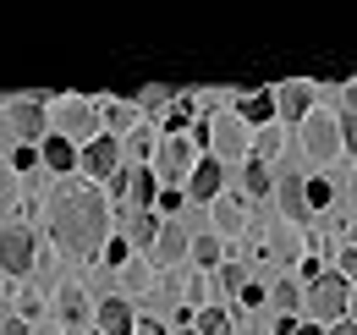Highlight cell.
<instances>
[{
	"label": "cell",
	"instance_id": "cell-1",
	"mask_svg": "<svg viewBox=\"0 0 357 335\" xmlns=\"http://www.w3.org/2000/svg\"><path fill=\"white\" fill-rule=\"evenodd\" d=\"M50 231H55V242L72 253V258H93V253L105 248L110 209H105V198L93 187H66L50 204Z\"/></svg>",
	"mask_w": 357,
	"mask_h": 335
},
{
	"label": "cell",
	"instance_id": "cell-2",
	"mask_svg": "<svg viewBox=\"0 0 357 335\" xmlns=\"http://www.w3.org/2000/svg\"><path fill=\"white\" fill-rule=\"evenodd\" d=\"M308 313L313 319H352V281H341V275H313L308 286Z\"/></svg>",
	"mask_w": 357,
	"mask_h": 335
},
{
	"label": "cell",
	"instance_id": "cell-3",
	"mask_svg": "<svg viewBox=\"0 0 357 335\" xmlns=\"http://www.w3.org/2000/svg\"><path fill=\"white\" fill-rule=\"evenodd\" d=\"M204 143L215 149L209 160H242V154H253L248 126L236 121V116H215V121H204Z\"/></svg>",
	"mask_w": 357,
	"mask_h": 335
},
{
	"label": "cell",
	"instance_id": "cell-4",
	"mask_svg": "<svg viewBox=\"0 0 357 335\" xmlns=\"http://www.w3.org/2000/svg\"><path fill=\"white\" fill-rule=\"evenodd\" d=\"M33 231H28V225H6V231H0V269H6V275H28V269H33Z\"/></svg>",
	"mask_w": 357,
	"mask_h": 335
},
{
	"label": "cell",
	"instance_id": "cell-5",
	"mask_svg": "<svg viewBox=\"0 0 357 335\" xmlns=\"http://www.w3.org/2000/svg\"><path fill=\"white\" fill-rule=\"evenodd\" d=\"M303 143H308V154L313 160H335L341 154V132H335V116H319V110H308L303 116Z\"/></svg>",
	"mask_w": 357,
	"mask_h": 335
},
{
	"label": "cell",
	"instance_id": "cell-6",
	"mask_svg": "<svg viewBox=\"0 0 357 335\" xmlns=\"http://www.w3.org/2000/svg\"><path fill=\"white\" fill-rule=\"evenodd\" d=\"M55 121H61V132H55V137H66V143H72V137H99V132H93V126H99V110H93L89 99H61V110H55Z\"/></svg>",
	"mask_w": 357,
	"mask_h": 335
},
{
	"label": "cell",
	"instance_id": "cell-7",
	"mask_svg": "<svg viewBox=\"0 0 357 335\" xmlns=\"http://www.w3.org/2000/svg\"><path fill=\"white\" fill-rule=\"evenodd\" d=\"M45 126H50V110L39 99H17V105H11V132L22 137V149L45 143Z\"/></svg>",
	"mask_w": 357,
	"mask_h": 335
},
{
	"label": "cell",
	"instance_id": "cell-8",
	"mask_svg": "<svg viewBox=\"0 0 357 335\" xmlns=\"http://www.w3.org/2000/svg\"><path fill=\"white\" fill-rule=\"evenodd\" d=\"M77 165H83V176H116V165H121V143H116L110 132H99L93 143H83Z\"/></svg>",
	"mask_w": 357,
	"mask_h": 335
},
{
	"label": "cell",
	"instance_id": "cell-9",
	"mask_svg": "<svg viewBox=\"0 0 357 335\" xmlns=\"http://www.w3.org/2000/svg\"><path fill=\"white\" fill-rule=\"evenodd\" d=\"M187 176H192V181H187V193H192L198 204H215V198H220V187H225V165H220V160H209V154H204V160H192Z\"/></svg>",
	"mask_w": 357,
	"mask_h": 335
},
{
	"label": "cell",
	"instance_id": "cell-10",
	"mask_svg": "<svg viewBox=\"0 0 357 335\" xmlns=\"http://www.w3.org/2000/svg\"><path fill=\"white\" fill-rule=\"evenodd\" d=\"M275 94V116H286V121H303L313 110V88L308 83H280V88H269Z\"/></svg>",
	"mask_w": 357,
	"mask_h": 335
},
{
	"label": "cell",
	"instance_id": "cell-11",
	"mask_svg": "<svg viewBox=\"0 0 357 335\" xmlns=\"http://www.w3.org/2000/svg\"><path fill=\"white\" fill-rule=\"evenodd\" d=\"M93 313H99V335H132V325H137L127 297H105Z\"/></svg>",
	"mask_w": 357,
	"mask_h": 335
},
{
	"label": "cell",
	"instance_id": "cell-12",
	"mask_svg": "<svg viewBox=\"0 0 357 335\" xmlns=\"http://www.w3.org/2000/svg\"><path fill=\"white\" fill-rule=\"evenodd\" d=\"M149 248H154L160 264H181V258H187V231H181L176 220H165V225L154 231V242H149Z\"/></svg>",
	"mask_w": 357,
	"mask_h": 335
},
{
	"label": "cell",
	"instance_id": "cell-13",
	"mask_svg": "<svg viewBox=\"0 0 357 335\" xmlns=\"http://www.w3.org/2000/svg\"><path fill=\"white\" fill-rule=\"evenodd\" d=\"M192 170V143L187 137H165V149H160V176L165 181H181Z\"/></svg>",
	"mask_w": 357,
	"mask_h": 335
},
{
	"label": "cell",
	"instance_id": "cell-14",
	"mask_svg": "<svg viewBox=\"0 0 357 335\" xmlns=\"http://www.w3.org/2000/svg\"><path fill=\"white\" fill-rule=\"evenodd\" d=\"M39 160H45L50 170H77V143H66V137H55V132H45V143H39Z\"/></svg>",
	"mask_w": 357,
	"mask_h": 335
},
{
	"label": "cell",
	"instance_id": "cell-15",
	"mask_svg": "<svg viewBox=\"0 0 357 335\" xmlns=\"http://www.w3.org/2000/svg\"><path fill=\"white\" fill-rule=\"evenodd\" d=\"M236 121H242V126H269V121H275V94H269V88H259V94H242Z\"/></svg>",
	"mask_w": 357,
	"mask_h": 335
},
{
	"label": "cell",
	"instance_id": "cell-16",
	"mask_svg": "<svg viewBox=\"0 0 357 335\" xmlns=\"http://www.w3.org/2000/svg\"><path fill=\"white\" fill-rule=\"evenodd\" d=\"M275 193H280V214H286V220H303V214H308V204H303V176H280Z\"/></svg>",
	"mask_w": 357,
	"mask_h": 335
},
{
	"label": "cell",
	"instance_id": "cell-17",
	"mask_svg": "<svg viewBox=\"0 0 357 335\" xmlns=\"http://www.w3.org/2000/svg\"><path fill=\"white\" fill-rule=\"evenodd\" d=\"M55 302H61V319H66V325H83V319L93 313V302H89V292H83V286H61V297H55Z\"/></svg>",
	"mask_w": 357,
	"mask_h": 335
},
{
	"label": "cell",
	"instance_id": "cell-18",
	"mask_svg": "<svg viewBox=\"0 0 357 335\" xmlns=\"http://www.w3.org/2000/svg\"><path fill=\"white\" fill-rule=\"evenodd\" d=\"M127 198H132L137 209L160 198V181H154V170H127Z\"/></svg>",
	"mask_w": 357,
	"mask_h": 335
},
{
	"label": "cell",
	"instance_id": "cell-19",
	"mask_svg": "<svg viewBox=\"0 0 357 335\" xmlns=\"http://www.w3.org/2000/svg\"><path fill=\"white\" fill-rule=\"evenodd\" d=\"M187 253L204 264V269H215V264H225V248H220V237H187Z\"/></svg>",
	"mask_w": 357,
	"mask_h": 335
},
{
	"label": "cell",
	"instance_id": "cell-20",
	"mask_svg": "<svg viewBox=\"0 0 357 335\" xmlns=\"http://www.w3.org/2000/svg\"><path fill=\"white\" fill-rule=\"evenodd\" d=\"M192 335H231V313H225V308H204V313H192Z\"/></svg>",
	"mask_w": 357,
	"mask_h": 335
},
{
	"label": "cell",
	"instance_id": "cell-21",
	"mask_svg": "<svg viewBox=\"0 0 357 335\" xmlns=\"http://www.w3.org/2000/svg\"><path fill=\"white\" fill-rule=\"evenodd\" d=\"M93 110H105V121L116 126V132H132V126H137V110H132V99H110V105H93Z\"/></svg>",
	"mask_w": 357,
	"mask_h": 335
},
{
	"label": "cell",
	"instance_id": "cell-22",
	"mask_svg": "<svg viewBox=\"0 0 357 335\" xmlns=\"http://www.w3.org/2000/svg\"><path fill=\"white\" fill-rule=\"evenodd\" d=\"M215 225H220L225 237H231V231H242V225H248L242 204H236V198H215Z\"/></svg>",
	"mask_w": 357,
	"mask_h": 335
},
{
	"label": "cell",
	"instance_id": "cell-23",
	"mask_svg": "<svg viewBox=\"0 0 357 335\" xmlns=\"http://www.w3.org/2000/svg\"><path fill=\"white\" fill-rule=\"evenodd\" d=\"M242 187H248L253 198H264L269 187H275V181H269V170H264V160H248V170H242Z\"/></svg>",
	"mask_w": 357,
	"mask_h": 335
},
{
	"label": "cell",
	"instance_id": "cell-24",
	"mask_svg": "<svg viewBox=\"0 0 357 335\" xmlns=\"http://www.w3.org/2000/svg\"><path fill=\"white\" fill-rule=\"evenodd\" d=\"M269 302H275V308H280V313L291 319V313H297V302H303V292H297V281H280V286L269 292Z\"/></svg>",
	"mask_w": 357,
	"mask_h": 335
},
{
	"label": "cell",
	"instance_id": "cell-25",
	"mask_svg": "<svg viewBox=\"0 0 357 335\" xmlns=\"http://www.w3.org/2000/svg\"><path fill=\"white\" fill-rule=\"evenodd\" d=\"M154 231H160L154 214H132V220H127V237H132V242H154Z\"/></svg>",
	"mask_w": 357,
	"mask_h": 335
},
{
	"label": "cell",
	"instance_id": "cell-26",
	"mask_svg": "<svg viewBox=\"0 0 357 335\" xmlns=\"http://www.w3.org/2000/svg\"><path fill=\"white\" fill-rule=\"evenodd\" d=\"M330 198H335V193H330V181H303V204H308V209H324Z\"/></svg>",
	"mask_w": 357,
	"mask_h": 335
},
{
	"label": "cell",
	"instance_id": "cell-27",
	"mask_svg": "<svg viewBox=\"0 0 357 335\" xmlns=\"http://www.w3.org/2000/svg\"><path fill=\"white\" fill-rule=\"evenodd\" d=\"M121 269H127V292H149V281H154V275H149L143 264H132V258H127Z\"/></svg>",
	"mask_w": 357,
	"mask_h": 335
},
{
	"label": "cell",
	"instance_id": "cell-28",
	"mask_svg": "<svg viewBox=\"0 0 357 335\" xmlns=\"http://www.w3.org/2000/svg\"><path fill=\"white\" fill-rule=\"evenodd\" d=\"M280 143H286V137H280L275 126H259V160H269V154H280Z\"/></svg>",
	"mask_w": 357,
	"mask_h": 335
},
{
	"label": "cell",
	"instance_id": "cell-29",
	"mask_svg": "<svg viewBox=\"0 0 357 335\" xmlns=\"http://www.w3.org/2000/svg\"><path fill=\"white\" fill-rule=\"evenodd\" d=\"M220 286H225V292H242V286H248L242 264H220Z\"/></svg>",
	"mask_w": 357,
	"mask_h": 335
},
{
	"label": "cell",
	"instance_id": "cell-30",
	"mask_svg": "<svg viewBox=\"0 0 357 335\" xmlns=\"http://www.w3.org/2000/svg\"><path fill=\"white\" fill-rule=\"evenodd\" d=\"M127 143H132L137 160H149V154H154V137H149V132H137V126H132V137H127Z\"/></svg>",
	"mask_w": 357,
	"mask_h": 335
},
{
	"label": "cell",
	"instance_id": "cell-31",
	"mask_svg": "<svg viewBox=\"0 0 357 335\" xmlns=\"http://www.w3.org/2000/svg\"><path fill=\"white\" fill-rule=\"evenodd\" d=\"M352 269H357V248H352V237H347V248H341V281H352Z\"/></svg>",
	"mask_w": 357,
	"mask_h": 335
},
{
	"label": "cell",
	"instance_id": "cell-32",
	"mask_svg": "<svg viewBox=\"0 0 357 335\" xmlns=\"http://www.w3.org/2000/svg\"><path fill=\"white\" fill-rule=\"evenodd\" d=\"M11 165H17V170H33V165H39V149H17Z\"/></svg>",
	"mask_w": 357,
	"mask_h": 335
},
{
	"label": "cell",
	"instance_id": "cell-33",
	"mask_svg": "<svg viewBox=\"0 0 357 335\" xmlns=\"http://www.w3.org/2000/svg\"><path fill=\"white\" fill-rule=\"evenodd\" d=\"M154 204H160V209H165V214H176V209H181V193H176V187H165V193H160Z\"/></svg>",
	"mask_w": 357,
	"mask_h": 335
},
{
	"label": "cell",
	"instance_id": "cell-34",
	"mask_svg": "<svg viewBox=\"0 0 357 335\" xmlns=\"http://www.w3.org/2000/svg\"><path fill=\"white\" fill-rule=\"evenodd\" d=\"M0 335H33V330H28V319H6V325H0Z\"/></svg>",
	"mask_w": 357,
	"mask_h": 335
},
{
	"label": "cell",
	"instance_id": "cell-35",
	"mask_svg": "<svg viewBox=\"0 0 357 335\" xmlns=\"http://www.w3.org/2000/svg\"><path fill=\"white\" fill-rule=\"evenodd\" d=\"M132 335H165V330H160V325H149V319H137V325H132Z\"/></svg>",
	"mask_w": 357,
	"mask_h": 335
},
{
	"label": "cell",
	"instance_id": "cell-36",
	"mask_svg": "<svg viewBox=\"0 0 357 335\" xmlns=\"http://www.w3.org/2000/svg\"><path fill=\"white\" fill-rule=\"evenodd\" d=\"M286 335H324V330H319V325H291Z\"/></svg>",
	"mask_w": 357,
	"mask_h": 335
},
{
	"label": "cell",
	"instance_id": "cell-37",
	"mask_svg": "<svg viewBox=\"0 0 357 335\" xmlns=\"http://www.w3.org/2000/svg\"><path fill=\"white\" fill-rule=\"evenodd\" d=\"M330 335H357V330H352V319H335V330H330Z\"/></svg>",
	"mask_w": 357,
	"mask_h": 335
},
{
	"label": "cell",
	"instance_id": "cell-38",
	"mask_svg": "<svg viewBox=\"0 0 357 335\" xmlns=\"http://www.w3.org/2000/svg\"><path fill=\"white\" fill-rule=\"evenodd\" d=\"M39 335H55V330H39Z\"/></svg>",
	"mask_w": 357,
	"mask_h": 335
},
{
	"label": "cell",
	"instance_id": "cell-39",
	"mask_svg": "<svg viewBox=\"0 0 357 335\" xmlns=\"http://www.w3.org/2000/svg\"><path fill=\"white\" fill-rule=\"evenodd\" d=\"M181 335H192V330H181Z\"/></svg>",
	"mask_w": 357,
	"mask_h": 335
}]
</instances>
